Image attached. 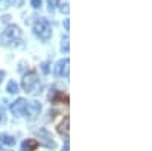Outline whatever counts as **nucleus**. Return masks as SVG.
Listing matches in <instances>:
<instances>
[{"instance_id": "nucleus-5", "label": "nucleus", "mask_w": 152, "mask_h": 151, "mask_svg": "<svg viewBox=\"0 0 152 151\" xmlns=\"http://www.w3.org/2000/svg\"><path fill=\"white\" fill-rule=\"evenodd\" d=\"M40 110H41V105L38 104V102H35V101H32V102H28V104H26L24 115H26L29 119H34L38 113H40Z\"/></svg>"}, {"instance_id": "nucleus-1", "label": "nucleus", "mask_w": 152, "mask_h": 151, "mask_svg": "<svg viewBox=\"0 0 152 151\" xmlns=\"http://www.w3.org/2000/svg\"><path fill=\"white\" fill-rule=\"evenodd\" d=\"M20 37H21V31L18 26L15 24H9V26L2 32L0 35V44L2 46H8V47H12V46H17L20 41Z\"/></svg>"}, {"instance_id": "nucleus-16", "label": "nucleus", "mask_w": 152, "mask_h": 151, "mask_svg": "<svg viewBox=\"0 0 152 151\" xmlns=\"http://www.w3.org/2000/svg\"><path fill=\"white\" fill-rule=\"evenodd\" d=\"M31 5L34 8H40L41 6V0H31Z\"/></svg>"}, {"instance_id": "nucleus-17", "label": "nucleus", "mask_w": 152, "mask_h": 151, "mask_svg": "<svg viewBox=\"0 0 152 151\" xmlns=\"http://www.w3.org/2000/svg\"><path fill=\"white\" fill-rule=\"evenodd\" d=\"M61 11L66 12V14H69V6H67V3H62V5H61Z\"/></svg>"}, {"instance_id": "nucleus-13", "label": "nucleus", "mask_w": 152, "mask_h": 151, "mask_svg": "<svg viewBox=\"0 0 152 151\" xmlns=\"http://www.w3.org/2000/svg\"><path fill=\"white\" fill-rule=\"evenodd\" d=\"M47 3H49V11H53L58 5V0H47Z\"/></svg>"}, {"instance_id": "nucleus-2", "label": "nucleus", "mask_w": 152, "mask_h": 151, "mask_svg": "<svg viewBox=\"0 0 152 151\" xmlns=\"http://www.w3.org/2000/svg\"><path fill=\"white\" fill-rule=\"evenodd\" d=\"M34 32L35 35L38 37L40 40L46 41L50 38V35H52V29H50V24L47 23L46 18H38L34 24Z\"/></svg>"}, {"instance_id": "nucleus-7", "label": "nucleus", "mask_w": 152, "mask_h": 151, "mask_svg": "<svg viewBox=\"0 0 152 151\" xmlns=\"http://www.w3.org/2000/svg\"><path fill=\"white\" fill-rule=\"evenodd\" d=\"M50 101H52V104H59V102L69 104V96L64 95L62 92H56L53 95H50Z\"/></svg>"}, {"instance_id": "nucleus-9", "label": "nucleus", "mask_w": 152, "mask_h": 151, "mask_svg": "<svg viewBox=\"0 0 152 151\" xmlns=\"http://www.w3.org/2000/svg\"><path fill=\"white\" fill-rule=\"evenodd\" d=\"M40 145V142L35 139H28L23 142V151H35V148Z\"/></svg>"}, {"instance_id": "nucleus-18", "label": "nucleus", "mask_w": 152, "mask_h": 151, "mask_svg": "<svg viewBox=\"0 0 152 151\" xmlns=\"http://www.w3.org/2000/svg\"><path fill=\"white\" fill-rule=\"evenodd\" d=\"M41 69H43L44 73H47V72H49V64H47V63H43V64H41Z\"/></svg>"}, {"instance_id": "nucleus-19", "label": "nucleus", "mask_w": 152, "mask_h": 151, "mask_svg": "<svg viewBox=\"0 0 152 151\" xmlns=\"http://www.w3.org/2000/svg\"><path fill=\"white\" fill-rule=\"evenodd\" d=\"M3 77H5V72H3V70H0V82H2Z\"/></svg>"}, {"instance_id": "nucleus-6", "label": "nucleus", "mask_w": 152, "mask_h": 151, "mask_svg": "<svg viewBox=\"0 0 152 151\" xmlns=\"http://www.w3.org/2000/svg\"><path fill=\"white\" fill-rule=\"evenodd\" d=\"M67 73H69V58L58 61L56 66H55V75L61 78V77H64V75L67 77Z\"/></svg>"}, {"instance_id": "nucleus-4", "label": "nucleus", "mask_w": 152, "mask_h": 151, "mask_svg": "<svg viewBox=\"0 0 152 151\" xmlns=\"http://www.w3.org/2000/svg\"><path fill=\"white\" fill-rule=\"evenodd\" d=\"M26 104H28V101H26V99H23V98L17 99L15 102L11 105V111L14 113V116H21V115H24V110H26Z\"/></svg>"}, {"instance_id": "nucleus-14", "label": "nucleus", "mask_w": 152, "mask_h": 151, "mask_svg": "<svg viewBox=\"0 0 152 151\" xmlns=\"http://www.w3.org/2000/svg\"><path fill=\"white\" fill-rule=\"evenodd\" d=\"M23 2H24V0H9V3L14 5V6H21Z\"/></svg>"}, {"instance_id": "nucleus-3", "label": "nucleus", "mask_w": 152, "mask_h": 151, "mask_svg": "<svg viewBox=\"0 0 152 151\" xmlns=\"http://www.w3.org/2000/svg\"><path fill=\"white\" fill-rule=\"evenodd\" d=\"M38 87V77H37V72L35 70H31L29 73L24 75L23 78V89L24 92L28 93H32L35 89Z\"/></svg>"}, {"instance_id": "nucleus-21", "label": "nucleus", "mask_w": 152, "mask_h": 151, "mask_svg": "<svg viewBox=\"0 0 152 151\" xmlns=\"http://www.w3.org/2000/svg\"><path fill=\"white\" fill-rule=\"evenodd\" d=\"M0 148H2V142H0Z\"/></svg>"}, {"instance_id": "nucleus-8", "label": "nucleus", "mask_w": 152, "mask_h": 151, "mask_svg": "<svg viewBox=\"0 0 152 151\" xmlns=\"http://www.w3.org/2000/svg\"><path fill=\"white\" fill-rule=\"evenodd\" d=\"M58 133L62 134V136H66V137H69V118L67 116L62 119V122L58 125Z\"/></svg>"}, {"instance_id": "nucleus-11", "label": "nucleus", "mask_w": 152, "mask_h": 151, "mask_svg": "<svg viewBox=\"0 0 152 151\" xmlns=\"http://www.w3.org/2000/svg\"><path fill=\"white\" fill-rule=\"evenodd\" d=\"M8 92H9V93H17V92H18V85H17L15 81H9V84H8Z\"/></svg>"}, {"instance_id": "nucleus-15", "label": "nucleus", "mask_w": 152, "mask_h": 151, "mask_svg": "<svg viewBox=\"0 0 152 151\" xmlns=\"http://www.w3.org/2000/svg\"><path fill=\"white\" fill-rule=\"evenodd\" d=\"M9 6V0H0V9H5Z\"/></svg>"}, {"instance_id": "nucleus-20", "label": "nucleus", "mask_w": 152, "mask_h": 151, "mask_svg": "<svg viewBox=\"0 0 152 151\" xmlns=\"http://www.w3.org/2000/svg\"><path fill=\"white\" fill-rule=\"evenodd\" d=\"M62 151H69V144H66V147L62 148Z\"/></svg>"}, {"instance_id": "nucleus-12", "label": "nucleus", "mask_w": 152, "mask_h": 151, "mask_svg": "<svg viewBox=\"0 0 152 151\" xmlns=\"http://www.w3.org/2000/svg\"><path fill=\"white\" fill-rule=\"evenodd\" d=\"M61 49H62V50H66V52H69V38H67V37H66V38H62Z\"/></svg>"}, {"instance_id": "nucleus-10", "label": "nucleus", "mask_w": 152, "mask_h": 151, "mask_svg": "<svg viewBox=\"0 0 152 151\" xmlns=\"http://www.w3.org/2000/svg\"><path fill=\"white\" fill-rule=\"evenodd\" d=\"M0 142L5 144V145H14L15 144V137H12L9 134H3L2 137H0Z\"/></svg>"}]
</instances>
